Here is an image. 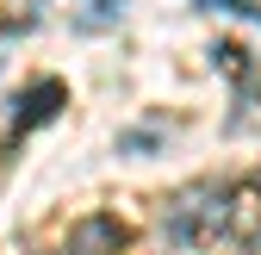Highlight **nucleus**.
Segmentation results:
<instances>
[{
  "instance_id": "f03ea898",
  "label": "nucleus",
  "mask_w": 261,
  "mask_h": 255,
  "mask_svg": "<svg viewBox=\"0 0 261 255\" xmlns=\"http://www.w3.org/2000/svg\"><path fill=\"white\" fill-rule=\"evenodd\" d=\"M19 106H25V112L13 118V131L25 137V131H38V124H50V118H56L62 106H69V87H62V81H31Z\"/></svg>"
},
{
  "instance_id": "7ed1b4c3",
  "label": "nucleus",
  "mask_w": 261,
  "mask_h": 255,
  "mask_svg": "<svg viewBox=\"0 0 261 255\" xmlns=\"http://www.w3.org/2000/svg\"><path fill=\"white\" fill-rule=\"evenodd\" d=\"M199 13H237V19H255L261 25V7H255V0H199Z\"/></svg>"
},
{
  "instance_id": "f257e3e1",
  "label": "nucleus",
  "mask_w": 261,
  "mask_h": 255,
  "mask_svg": "<svg viewBox=\"0 0 261 255\" xmlns=\"http://www.w3.org/2000/svg\"><path fill=\"white\" fill-rule=\"evenodd\" d=\"M230 199H237V187H224V181L180 187L168 199V212H162V237L174 249H205L218 237H230Z\"/></svg>"
},
{
  "instance_id": "20e7f679",
  "label": "nucleus",
  "mask_w": 261,
  "mask_h": 255,
  "mask_svg": "<svg viewBox=\"0 0 261 255\" xmlns=\"http://www.w3.org/2000/svg\"><path fill=\"white\" fill-rule=\"evenodd\" d=\"M155 143H162L155 124H143V131H124V137H118V149H155Z\"/></svg>"
}]
</instances>
